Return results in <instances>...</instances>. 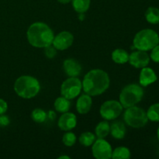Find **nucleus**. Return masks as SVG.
<instances>
[{
	"mask_svg": "<svg viewBox=\"0 0 159 159\" xmlns=\"http://www.w3.org/2000/svg\"><path fill=\"white\" fill-rule=\"evenodd\" d=\"M148 120L152 122H159V102L154 103L146 112Z\"/></svg>",
	"mask_w": 159,
	"mask_h": 159,
	"instance_id": "b1692460",
	"label": "nucleus"
},
{
	"mask_svg": "<svg viewBox=\"0 0 159 159\" xmlns=\"http://www.w3.org/2000/svg\"><path fill=\"white\" fill-rule=\"evenodd\" d=\"M57 125L61 130L69 131L74 129L77 125V117L72 113H64L59 118Z\"/></svg>",
	"mask_w": 159,
	"mask_h": 159,
	"instance_id": "f8f14e48",
	"label": "nucleus"
},
{
	"mask_svg": "<svg viewBox=\"0 0 159 159\" xmlns=\"http://www.w3.org/2000/svg\"><path fill=\"white\" fill-rule=\"evenodd\" d=\"M146 20L151 24H158L159 23V9L154 6L148 8L144 14Z\"/></svg>",
	"mask_w": 159,
	"mask_h": 159,
	"instance_id": "6ab92c4d",
	"label": "nucleus"
},
{
	"mask_svg": "<svg viewBox=\"0 0 159 159\" xmlns=\"http://www.w3.org/2000/svg\"><path fill=\"white\" fill-rule=\"evenodd\" d=\"M112 59L116 64H125L128 62L129 54L125 50L119 48L113 51Z\"/></svg>",
	"mask_w": 159,
	"mask_h": 159,
	"instance_id": "a211bd4d",
	"label": "nucleus"
},
{
	"mask_svg": "<svg viewBox=\"0 0 159 159\" xmlns=\"http://www.w3.org/2000/svg\"><path fill=\"white\" fill-rule=\"evenodd\" d=\"M82 83L77 77H69L65 80L61 86V94L62 96L70 99H75L80 94Z\"/></svg>",
	"mask_w": 159,
	"mask_h": 159,
	"instance_id": "0eeeda50",
	"label": "nucleus"
},
{
	"mask_svg": "<svg viewBox=\"0 0 159 159\" xmlns=\"http://www.w3.org/2000/svg\"><path fill=\"white\" fill-rule=\"evenodd\" d=\"M123 108V106L118 101L108 100L102 104L99 113L101 116L106 120H113L120 116Z\"/></svg>",
	"mask_w": 159,
	"mask_h": 159,
	"instance_id": "6e6552de",
	"label": "nucleus"
},
{
	"mask_svg": "<svg viewBox=\"0 0 159 159\" xmlns=\"http://www.w3.org/2000/svg\"><path fill=\"white\" fill-rule=\"evenodd\" d=\"M158 43V34L152 29L141 30L137 33L133 40L134 48L143 51H151Z\"/></svg>",
	"mask_w": 159,
	"mask_h": 159,
	"instance_id": "20e7f679",
	"label": "nucleus"
},
{
	"mask_svg": "<svg viewBox=\"0 0 159 159\" xmlns=\"http://www.w3.org/2000/svg\"><path fill=\"white\" fill-rule=\"evenodd\" d=\"M152 52H151L150 58L152 61H154L155 63H159V43L158 45L155 47V48H152Z\"/></svg>",
	"mask_w": 159,
	"mask_h": 159,
	"instance_id": "cd10ccee",
	"label": "nucleus"
},
{
	"mask_svg": "<svg viewBox=\"0 0 159 159\" xmlns=\"http://www.w3.org/2000/svg\"><path fill=\"white\" fill-rule=\"evenodd\" d=\"M124 120L129 127L139 129L148 124V118L142 108L134 106L126 109L124 113Z\"/></svg>",
	"mask_w": 159,
	"mask_h": 159,
	"instance_id": "423d86ee",
	"label": "nucleus"
},
{
	"mask_svg": "<svg viewBox=\"0 0 159 159\" xmlns=\"http://www.w3.org/2000/svg\"><path fill=\"white\" fill-rule=\"evenodd\" d=\"M72 6L78 13H85L90 7L91 0H71Z\"/></svg>",
	"mask_w": 159,
	"mask_h": 159,
	"instance_id": "412c9836",
	"label": "nucleus"
},
{
	"mask_svg": "<svg viewBox=\"0 0 159 159\" xmlns=\"http://www.w3.org/2000/svg\"><path fill=\"white\" fill-rule=\"evenodd\" d=\"M63 69L65 74L69 77H77L82 71V66L75 59L68 58L64 61Z\"/></svg>",
	"mask_w": 159,
	"mask_h": 159,
	"instance_id": "4468645a",
	"label": "nucleus"
},
{
	"mask_svg": "<svg viewBox=\"0 0 159 159\" xmlns=\"http://www.w3.org/2000/svg\"><path fill=\"white\" fill-rule=\"evenodd\" d=\"M73 42V34L68 31H62L54 37L52 45L58 51H65L72 45Z\"/></svg>",
	"mask_w": 159,
	"mask_h": 159,
	"instance_id": "9d476101",
	"label": "nucleus"
},
{
	"mask_svg": "<svg viewBox=\"0 0 159 159\" xmlns=\"http://www.w3.org/2000/svg\"><path fill=\"white\" fill-rule=\"evenodd\" d=\"M85 19V16H84V13H79V20L82 21V20Z\"/></svg>",
	"mask_w": 159,
	"mask_h": 159,
	"instance_id": "2f4dec72",
	"label": "nucleus"
},
{
	"mask_svg": "<svg viewBox=\"0 0 159 159\" xmlns=\"http://www.w3.org/2000/svg\"><path fill=\"white\" fill-rule=\"evenodd\" d=\"M77 141L75 134L72 132H67L62 137V141L67 147H72Z\"/></svg>",
	"mask_w": 159,
	"mask_h": 159,
	"instance_id": "a878e982",
	"label": "nucleus"
},
{
	"mask_svg": "<svg viewBox=\"0 0 159 159\" xmlns=\"http://www.w3.org/2000/svg\"><path fill=\"white\" fill-rule=\"evenodd\" d=\"M95 141H96V136L92 132H84L79 137V142L85 147H89L93 145Z\"/></svg>",
	"mask_w": 159,
	"mask_h": 159,
	"instance_id": "5701e85b",
	"label": "nucleus"
},
{
	"mask_svg": "<svg viewBox=\"0 0 159 159\" xmlns=\"http://www.w3.org/2000/svg\"><path fill=\"white\" fill-rule=\"evenodd\" d=\"M63 158H65V159H70V157L67 156V155H61L60 157H58V159H63Z\"/></svg>",
	"mask_w": 159,
	"mask_h": 159,
	"instance_id": "473e14b6",
	"label": "nucleus"
},
{
	"mask_svg": "<svg viewBox=\"0 0 159 159\" xmlns=\"http://www.w3.org/2000/svg\"><path fill=\"white\" fill-rule=\"evenodd\" d=\"M82 89L91 96H99L105 93L110 87L108 74L102 69H93L87 72L82 81Z\"/></svg>",
	"mask_w": 159,
	"mask_h": 159,
	"instance_id": "f257e3e1",
	"label": "nucleus"
},
{
	"mask_svg": "<svg viewBox=\"0 0 159 159\" xmlns=\"http://www.w3.org/2000/svg\"><path fill=\"white\" fill-rule=\"evenodd\" d=\"M57 1L61 4H67V3H69L70 2H71V0H57Z\"/></svg>",
	"mask_w": 159,
	"mask_h": 159,
	"instance_id": "7c9ffc66",
	"label": "nucleus"
},
{
	"mask_svg": "<svg viewBox=\"0 0 159 159\" xmlns=\"http://www.w3.org/2000/svg\"><path fill=\"white\" fill-rule=\"evenodd\" d=\"M144 97V89L138 84H129L126 85L120 94V102L125 109L136 106Z\"/></svg>",
	"mask_w": 159,
	"mask_h": 159,
	"instance_id": "39448f33",
	"label": "nucleus"
},
{
	"mask_svg": "<svg viewBox=\"0 0 159 159\" xmlns=\"http://www.w3.org/2000/svg\"><path fill=\"white\" fill-rule=\"evenodd\" d=\"M126 130L125 124L120 120H116L113 122L110 125V133L112 137L115 139L120 140L125 137Z\"/></svg>",
	"mask_w": 159,
	"mask_h": 159,
	"instance_id": "dca6fc26",
	"label": "nucleus"
},
{
	"mask_svg": "<svg viewBox=\"0 0 159 159\" xmlns=\"http://www.w3.org/2000/svg\"><path fill=\"white\" fill-rule=\"evenodd\" d=\"M57 50L52 44H51L44 48V54L48 58L51 59L57 55Z\"/></svg>",
	"mask_w": 159,
	"mask_h": 159,
	"instance_id": "bb28decb",
	"label": "nucleus"
},
{
	"mask_svg": "<svg viewBox=\"0 0 159 159\" xmlns=\"http://www.w3.org/2000/svg\"><path fill=\"white\" fill-rule=\"evenodd\" d=\"M9 124V119L8 116H5L4 114L0 115V126L6 127Z\"/></svg>",
	"mask_w": 159,
	"mask_h": 159,
	"instance_id": "c756f323",
	"label": "nucleus"
},
{
	"mask_svg": "<svg viewBox=\"0 0 159 159\" xmlns=\"http://www.w3.org/2000/svg\"><path fill=\"white\" fill-rule=\"evenodd\" d=\"M150 56L147 51H143L138 50L134 51L129 55V63L135 68H143L147 67L150 63Z\"/></svg>",
	"mask_w": 159,
	"mask_h": 159,
	"instance_id": "9b49d317",
	"label": "nucleus"
},
{
	"mask_svg": "<svg viewBox=\"0 0 159 159\" xmlns=\"http://www.w3.org/2000/svg\"><path fill=\"white\" fill-rule=\"evenodd\" d=\"M26 37L31 46L37 48H44L52 44L54 34L51 27L46 23L36 22L29 26Z\"/></svg>",
	"mask_w": 159,
	"mask_h": 159,
	"instance_id": "f03ea898",
	"label": "nucleus"
},
{
	"mask_svg": "<svg viewBox=\"0 0 159 159\" xmlns=\"http://www.w3.org/2000/svg\"><path fill=\"white\" fill-rule=\"evenodd\" d=\"M8 110V104L4 99H0V115L5 114Z\"/></svg>",
	"mask_w": 159,
	"mask_h": 159,
	"instance_id": "c85d7f7f",
	"label": "nucleus"
},
{
	"mask_svg": "<svg viewBox=\"0 0 159 159\" xmlns=\"http://www.w3.org/2000/svg\"><path fill=\"white\" fill-rule=\"evenodd\" d=\"M96 134L98 138H105L110 133V125L107 120L101 121L96 125Z\"/></svg>",
	"mask_w": 159,
	"mask_h": 159,
	"instance_id": "aec40b11",
	"label": "nucleus"
},
{
	"mask_svg": "<svg viewBox=\"0 0 159 159\" xmlns=\"http://www.w3.org/2000/svg\"><path fill=\"white\" fill-rule=\"evenodd\" d=\"M157 138H158V140L159 141V127L158 128V130H157Z\"/></svg>",
	"mask_w": 159,
	"mask_h": 159,
	"instance_id": "72a5a7b5",
	"label": "nucleus"
},
{
	"mask_svg": "<svg viewBox=\"0 0 159 159\" xmlns=\"http://www.w3.org/2000/svg\"><path fill=\"white\" fill-rule=\"evenodd\" d=\"M92 105H93V99H92L91 96L85 93V94L82 95L78 99L77 102H76V110L78 113L80 114H85L90 111Z\"/></svg>",
	"mask_w": 159,
	"mask_h": 159,
	"instance_id": "2eb2a0df",
	"label": "nucleus"
},
{
	"mask_svg": "<svg viewBox=\"0 0 159 159\" xmlns=\"http://www.w3.org/2000/svg\"><path fill=\"white\" fill-rule=\"evenodd\" d=\"M48 115L43 110L40 108L34 109L31 113V118L37 124H42L47 120Z\"/></svg>",
	"mask_w": 159,
	"mask_h": 159,
	"instance_id": "393cba45",
	"label": "nucleus"
},
{
	"mask_svg": "<svg viewBox=\"0 0 159 159\" xmlns=\"http://www.w3.org/2000/svg\"><path fill=\"white\" fill-rule=\"evenodd\" d=\"M40 90V85L36 78L30 75H22L14 83V91L23 99H32Z\"/></svg>",
	"mask_w": 159,
	"mask_h": 159,
	"instance_id": "7ed1b4c3",
	"label": "nucleus"
},
{
	"mask_svg": "<svg viewBox=\"0 0 159 159\" xmlns=\"http://www.w3.org/2000/svg\"><path fill=\"white\" fill-rule=\"evenodd\" d=\"M54 108L59 113H66L68 112L71 107V102H70L69 99L67 98L61 96V97H58L55 99L54 101Z\"/></svg>",
	"mask_w": 159,
	"mask_h": 159,
	"instance_id": "f3484780",
	"label": "nucleus"
},
{
	"mask_svg": "<svg viewBox=\"0 0 159 159\" xmlns=\"http://www.w3.org/2000/svg\"><path fill=\"white\" fill-rule=\"evenodd\" d=\"M92 153L96 159H109L111 158L113 150L108 141L104 138H98L93 144Z\"/></svg>",
	"mask_w": 159,
	"mask_h": 159,
	"instance_id": "1a4fd4ad",
	"label": "nucleus"
},
{
	"mask_svg": "<svg viewBox=\"0 0 159 159\" xmlns=\"http://www.w3.org/2000/svg\"><path fill=\"white\" fill-rule=\"evenodd\" d=\"M130 151L126 147H118L112 153V158L113 159H127L130 158Z\"/></svg>",
	"mask_w": 159,
	"mask_h": 159,
	"instance_id": "4be33fe9",
	"label": "nucleus"
},
{
	"mask_svg": "<svg viewBox=\"0 0 159 159\" xmlns=\"http://www.w3.org/2000/svg\"><path fill=\"white\" fill-rule=\"evenodd\" d=\"M158 80V76L152 68L144 67L141 68L139 75V83L141 86L146 87L155 83Z\"/></svg>",
	"mask_w": 159,
	"mask_h": 159,
	"instance_id": "ddd939ff",
	"label": "nucleus"
}]
</instances>
